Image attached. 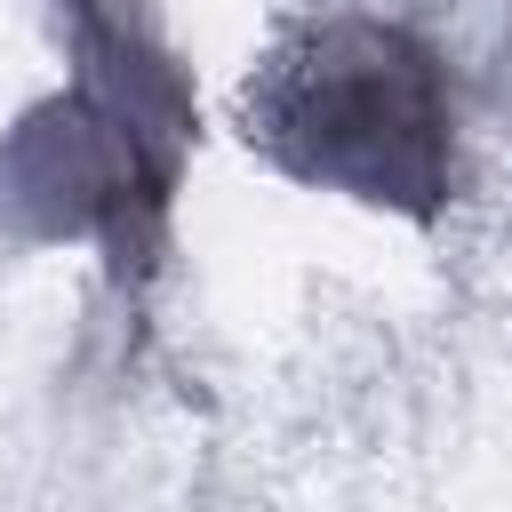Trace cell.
Returning a JSON list of instances; mask_svg holds the SVG:
<instances>
[{
  "instance_id": "obj_1",
  "label": "cell",
  "mask_w": 512,
  "mask_h": 512,
  "mask_svg": "<svg viewBox=\"0 0 512 512\" xmlns=\"http://www.w3.org/2000/svg\"><path fill=\"white\" fill-rule=\"evenodd\" d=\"M248 144H264L296 184L432 216L448 192L440 64L400 24L336 16L280 64H264V80L248 88Z\"/></svg>"
}]
</instances>
